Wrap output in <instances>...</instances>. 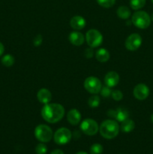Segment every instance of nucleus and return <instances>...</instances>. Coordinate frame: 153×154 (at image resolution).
I'll return each instance as SVG.
<instances>
[{"label": "nucleus", "instance_id": "obj_1", "mask_svg": "<svg viewBox=\"0 0 153 154\" xmlns=\"http://www.w3.org/2000/svg\"><path fill=\"white\" fill-rule=\"evenodd\" d=\"M41 116L45 121L56 123L60 121L64 115V108L60 104H46L41 109Z\"/></svg>", "mask_w": 153, "mask_h": 154}, {"label": "nucleus", "instance_id": "obj_2", "mask_svg": "<svg viewBox=\"0 0 153 154\" xmlns=\"http://www.w3.org/2000/svg\"><path fill=\"white\" fill-rule=\"evenodd\" d=\"M119 126L118 123L113 120H106L100 124L99 132L103 138L106 139H112L118 135Z\"/></svg>", "mask_w": 153, "mask_h": 154}, {"label": "nucleus", "instance_id": "obj_3", "mask_svg": "<svg viewBox=\"0 0 153 154\" xmlns=\"http://www.w3.org/2000/svg\"><path fill=\"white\" fill-rule=\"evenodd\" d=\"M131 22L137 28L145 29L151 24V17L146 11H137L132 16Z\"/></svg>", "mask_w": 153, "mask_h": 154}, {"label": "nucleus", "instance_id": "obj_4", "mask_svg": "<svg viewBox=\"0 0 153 154\" xmlns=\"http://www.w3.org/2000/svg\"><path fill=\"white\" fill-rule=\"evenodd\" d=\"M34 136L42 143H46L51 141L53 133L50 126L45 124H40L36 126L34 129Z\"/></svg>", "mask_w": 153, "mask_h": 154}, {"label": "nucleus", "instance_id": "obj_5", "mask_svg": "<svg viewBox=\"0 0 153 154\" xmlns=\"http://www.w3.org/2000/svg\"><path fill=\"white\" fill-rule=\"evenodd\" d=\"M86 41L90 48H98L103 42V36L98 30L91 29L86 34Z\"/></svg>", "mask_w": 153, "mask_h": 154}, {"label": "nucleus", "instance_id": "obj_6", "mask_svg": "<svg viewBox=\"0 0 153 154\" xmlns=\"http://www.w3.org/2000/svg\"><path fill=\"white\" fill-rule=\"evenodd\" d=\"M80 129L84 134L92 136L99 131V126L95 120L91 118H86L82 120L80 124Z\"/></svg>", "mask_w": 153, "mask_h": 154}, {"label": "nucleus", "instance_id": "obj_7", "mask_svg": "<svg viewBox=\"0 0 153 154\" xmlns=\"http://www.w3.org/2000/svg\"><path fill=\"white\" fill-rule=\"evenodd\" d=\"M84 87L91 94H98L100 92L102 88L100 81L94 76L88 77L84 81Z\"/></svg>", "mask_w": 153, "mask_h": 154}, {"label": "nucleus", "instance_id": "obj_8", "mask_svg": "<svg viewBox=\"0 0 153 154\" xmlns=\"http://www.w3.org/2000/svg\"><path fill=\"white\" fill-rule=\"evenodd\" d=\"M72 138L71 132L67 128H60L57 129L56 132L53 135V138L55 142L59 145H64L68 144Z\"/></svg>", "mask_w": 153, "mask_h": 154}, {"label": "nucleus", "instance_id": "obj_9", "mask_svg": "<svg viewBox=\"0 0 153 154\" xmlns=\"http://www.w3.org/2000/svg\"><path fill=\"white\" fill-rule=\"evenodd\" d=\"M141 45H142V38L137 33H133L130 35L124 42L125 48L130 51H134L139 49Z\"/></svg>", "mask_w": 153, "mask_h": 154}, {"label": "nucleus", "instance_id": "obj_10", "mask_svg": "<svg viewBox=\"0 0 153 154\" xmlns=\"http://www.w3.org/2000/svg\"><path fill=\"white\" fill-rule=\"evenodd\" d=\"M107 115L111 118H115L117 121L122 122L128 118L129 112L126 108H118L116 110H110L107 112Z\"/></svg>", "mask_w": 153, "mask_h": 154}, {"label": "nucleus", "instance_id": "obj_11", "mask_svg": "<svg viewBox=\"0 0 153 154\" xmlns=\"http://www.w3.org/2000/svg\"><path fill=\"white\" fill-rule=\"evenodd\" d=\"M134 96L140 101L146 99L149 95V89L146 84H139L134 89Z\"/></svg>", "mask_w": 153, "mask_h": 154}, {"label": "nucleus", "instance_id": "obj_12", "mask_svg": "<svg viewBox=\"0 0 153 154\" xmlns=\"http://www.w3.org/2000/svg\"><path fill=\"white\" fill-rule=\"evenodd\" d=\"M119 82V75L114 71L109 72L104 78V83L107 87H114Z\"/></svg>", "mask_w": 153, "mask_h": 154}, {"label": "nucleus", "instance_id": "obj_13", "mask_svg": "<svg viewBox=\"0 0 153 154\" xmlns=\"http://www.w3.org/2000/svg\"><path fill=\"white\" fill-rule=\"evenodd\" d=\"M37 98L40 103L46 105L49 103L52 99V93L47 89L42 88L38 92Z\"/></svg>", "mask_w": 153, "mask_h": 154}, {"label": "nucleus", "instance_id": "obj_14", "mask_svg": "<svg viewBox=\"0 0 153 154\" xmlns=\"http://www.w3.org/2000/svg\"><path fill=\"white\" fill-rule=\"evenodd\" d=\"M86 20L80 15L74 16L70 20V25L74 29L81 30L86 26Z\"/></svg>", "mask_w": 153, "mask_h": 154}, {"label": "nucleus", "instance_id": "obj_15", "mask_svg": "<svg viewBox=\"0 0 153 154\" xmlns=\"http://www.w3.org/2000/svg\"><path fill=\"white\" fill-rule=\"evenodd\" d=\"M68 39L70 43L75 46H80L84 43V41H85L83 35L80 32L76 31L70 32L69 35Z\"/></svg>", "mask_w": 153, "mask_h": 154}, {"label": "nucleus", "instance_id": "obj_16", "mask_svg": "<svg viewBox=\"0 0 153 154\" xmlns=\"http://www.w3.org/2000/svg\"><path fill=\"white\" fill-rule=\"evenodd\" d=\"M67 119L70 124L73 125V126H76L80 122L81 114L78 110L71 109L68 113Z\"/></svg>", "mask_w": 153, "mask_h": 154}, {"label": "nucleus", "instance_id": "obj_17", "mask_svg": "<svg viewBox=\"0 0 153 154\" xmlns=\"http://www.w3.org/2000/svg\"><path fill=\"white\" fill-rule=\"evenodd\" d=\"M110 53L107 50L104 49V48H100L98 51L96 52L95 54V58L98 61L100 62V63H105L109 60Z\"/></svg>", "mask_w": 153, "mask_h": 154}, {"label": "nucleus", "instance_id": "obj_18", "mask_svg": "<svg viewBox=\"0 0 153 154\" xmlns=\"http://www.w3.org/2000/svg\"><path fill=\"white\" fill-rule=\"evenodd\" d=\"M135 128V123L130 119H126L124 121L122 122L121 124V130L123 132L128 133V132H132Z\"/></svg>", "mask_w": 153, "mask_h": 154}, {"label": "nucleus", "instance_id": "obj_19", "mask_svg": "<svg viewBox=\"0 0 153 154\" xmlns=\"http://www.w3.org/2000/svg\"><path fill=\"white\" fill-rule=\"evenodd\" d=\"M117 16L123 20L128 19L130 17V10L127 6H120L116 11Z\"/></svg>", "mask_w": 153, "mask_h": 154}, {"label": "nucleus", "instance_id": "obj_20", "mask_svg": "<svg viewBox=\"0 0 153 154\" xmlns=\"http://www.w3.org/2000/svg\"><path fill=\"white\" fill-rule=\"evenodd\" d=\"M2 63L6 67H10L14 63V57L10 54H6L2 58Z\"/></svg>", "mask_w": 153, "mask_h": 154}, {"label": "nucleus", "instance_id": "obj_21", "mask_svg": "<svg viewBox=\"0 0 153 154\" xmlns=\"http://www.w3.org/2000/svg\"><path fill=\"white\" fill-rule=\"evenodd\" d=\"M88 105L90 108H98L100 105V98L96 94L92 95L88 100Z\"/></svg>", "mask_w": 153, "mask_h": 154}, {"label": "nucleus", "instance_id": "obj_22", "mask_svg": "<svg viewBox=\"0 0 153 154\" xmlns=\"http://www.w3.org/2000/svg\"><path fill=\"white\" fill-rule=\"evenodd\" d=\"M146 5V0H130V5L134 10H140Z\"/></svg>", "mask_w": 153, "mask_h": 154}, {"label": "nucleus", "instance_id": "obj_23", "mask_svg": "<svg viewBox=\"0 0 153 154\" xmlns=\"http://www.w3.org/2000/svg\"><path fill=\"white\" fill-rule=\"evenodd\" d=\"M97 2L101 7L109 8L115 5L116 0H97Z\"/></svg>", "mask_w": 153, "mask_h": 154}, {"label": "nucleus", "instance_id": "obj_24", "mask_svg": "<svg viewBox=\"0 0 153 154\" xmlns=\"http://www.w3.org/2000/svg\"><path fill=\"white\" fill-rule=\"evenodd\" d=\"M103 152V147L100 144H94L90 148L91 154H101Z\"/></svg>", "mask_w": 153, "mask_h": 154}, {"label": "nucleus", "instance_id": "obj_25", "mask_svg": "<svg viewBox=\"0 0 153 154\" xmlns=\"http://www.w3.org/2000/svg\"><path fill=\"white\" fill-rule=\"evenodd\" d=\"M35 152L37 154H46L47 152V147L44 143H40L36 146Z\"/></svg>", "mask_w": 153, "mask_h": 154}, {"label": "nucleus", "instance_id": "obj_26", "mask_svg": "<svg viewBox=\"0 0 153 154\" xmlns=\"http://www.w3.org/2000/svg\"><path fill=\"white\" fill-rule=\"evenodd\" d=\"M111 96H112V98L115 101H120L122 99L123 94H122V93L120 91V90H113V91H112Z\"/></svg>", "mask_w": 153, "mask_h": 154}, {"label": "nucleus", "instance_id": "obj_27", "mask_svg": "<svg viewBox=\"0 0 153 154\" xmlns=\"http://www.w3.org/2000/svg\"><path fill=\"white\" fill-rule=\"evenodd\" d=\"M100 95H101L103 97L107 98V97H109V96H111V93H112V90H111L110 87L106 86V87H102L101 90H100Z\"/></svg>", "mask_w": 153, "mask_h": 154}, {"label": "nucleus", "instance_id": "obj_28", "mask_svg": "<svg viewBox=\"0 0 153 154\" xmlns=\"http://www.w3.org/2000/svg\"><path fill=\"white\" fill-rule=\"evenodd\" d=\"M42 41H43V37L41 35H37L33 40V45L35 47H39L42 44Z\"/></svg>", "mask_w": 153, "mask_h": 154}, {"label": "nucleus", "instance_id": "obj_29", "mask_svg": "<svg viewBox=\"0 0 153 154\" xmlns=\"http://www.w3.org/2000/svg\"><path fill=\"white\" fill-rule=\"evenodd\" d=\"M84 55L87 59H90L93 57V51L92 48H87L84 52Z\"/></svg>", "mask_w": 153, "mask_h": 154}, {"label": "nucleus", "instance_id": "obj_30", "mask_svg": "<svg viewBox=\"0 0 153 154\" xmlns=\"http://www.w3.org/2000/svg\"><path fill=\"white\" fill-rule=\"evenodd\" d=\"M50 154H64V153H63L62 150H59V149H56L53 151L51 152Z\"/></svg>", "mask_w": 153, "mask_h": 154}, {"label": "nucleus", "instance_id": "obj_31", "mask_svg": "<svg viewBox=\"0 0 153 154\" xmlns=\"http://www.w3.org/2000/svg\"><path fill=\"white\" fill-rule=\"evenodd\" d=\"M4 47L3 45V44L2 42H0V57L4 54Z\"/></svg>", "mask_w": 153, "mask_h": 154}, {"label": "nucleus", "instance_id": "obj_32", "mask_svg": "<svg viewBox=\"0 0 153 154\" xmlns=\"http://www.w3.org/2000/svg\"><path fill=\"white\" fill-rule=\"evenodd\" d=\"M76 154H88V153H86V152L84 151H80V152H78V153H76Z\"/></svg>", "mask_w": 153, "mask_h": 154}, {"label": "nucleus", "instance_id": "obj_33", "mask_svg": "<svg viewBox=\"0 0 153 154\" xmlns=\"http://www.w3.org/2000/svg\"><path fill=\"white\" fill-rule=\"evenodd\" d=\"M151 120L152 121V123H153V114L151 115Z\"/></svg>", "mask_w": 153, "mask_h": 154}, {"label": "nucleus", "instance_id": "obj_34", "mask_svg": "<svg viewBox=\"0 0 153 154\" xmlns=\"http://www.w3.org/2000/svg\"><path fill=\"white\" fill-rule=\"evenodd\" d=\"M151 20L153 21V13H152V16H151Z\"/></svg>", "mask_w": 153, "mask_h": 154}, {"label": "nucleus", "instance_id": "obj_35", "mask_svg": "<svg viewBox=\"0 0 153 154\" xmlns=\"http://www.w3.org/2000/svg\"><path fill=\"white\" fill-rule=\"evenodd\" d=\"M152 3H153V0H152Z\"/></svg>", "mask_w": 153, "mask_h": 154}, {"label": "nucleus", "instance_id": "obj_36", "mask_svg": "<svg viewBox=\"0 0 153 154\" xmlns=\"http://www.w3.org/2000/svg\"><path fill=\"white\" fill-rule=\"evenodd\" d=\"M152 134H153V132H152Z\"/></svg>", "mask_w": 153, "mask_h": 154}]
</instances>
